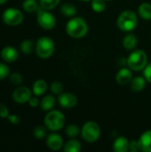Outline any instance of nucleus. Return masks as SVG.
Instances as JSON below:
<instances>
[{
	"label": "nucleus",
	"instance_id": "nucleus-1",
	"mask_svg": "<svg viewBox=\"0 0 151 152\" xmlns=\"http://www.w3.org/2000/svg\"><path fill=\"white\" fill-rule=\"evenodd\" d=\"M88 24L82 17L74 16L66 24V32L72 38H83L88 33Z\"/></svg>",
	"mask_w": 151,
	"mask_h": 152
},
{
	"label": "nucleus",
	"instance_id": "nucleus-2",
	"mask_svg": "<svg viewBox=\"0 0 151 152\" xmlns=\"http://www.w3.org/2000/svg\"><path fill=\"white\" fill-rule=\"evenodd\" d=\"M117 24L121 31L129 33L136 28L138 24V16L133 11L125 10L118 15Z\"/></svg>",
	"mask_w": 151,
	"mask_h": 152
},
{
	"label": "nucleus",
	"instance_id": "nucleus-3",
	"mask_svg": "<svg viewBox=\"0 0 151 152\" xmlns=\"http://www.w3.org/2000/svg\"><path fill=\"white\" fill-rule=\"evenodd\" d=\"M148 56L143 50L134 49L126 58V66L133 71H142L148 64Z\"/></svg>",
	"mask_w": 151,
	"mask_h": 152
},
{
	"label": "nucleus",
	"instance_id": "nucleus-4",
	"mask_svg": "<svg viewBox=\"0 0 151 152\" xmlns=\"http://www.w3.org/2000/svg\"><path fill=\"white\" fill-rule=\"evenodd\" d=\"M44 122L48 130L56 132L63 128L66 123V118L61 111L52 110L50 111H47Z\"/></svg>",
	"mask_w": 151,
	"mask_h": 152
},
{
	"label": "nucleus",
	"instance_id": "nucleus-5",
	"mask_svg": "<svg viewBox=\"0 0 151 152\" xmlns=\"http://www.w3.org/2000/svg\"><path fill=\"white\" fill-rule=\"evenodd\" d=\"M35 47L37 56L41 59L50 58L53 54L55 50L54 42L49 37H41L40 38H38Z\"/></svg>",
	"mask_w": 151,
	"mask_h": 152
},
{
	"label": "nucleus",
	"instance_id": "nucleus-6",
	"mask_svg": "<svg viewBox=\"0 0 151 152\" xmlns=\"http://www.w3.org/2000/svg\"><path fill=\"white\" fill-rule=\"evenodd\" d=\"M81 136L84 141L93 143L97 142L101 136V127L95 121H87L81 128Z\"/></svg>",
	"mask_w": 151,
	"mask_h": 152
},
{
	"label": "nucleus",
	"instance_id": "nucleus-7",
	"mask_svg": "<svg viewBox=\"0 0 151 152\" xmlns=\"http://www.w3.org/2000/svg\"><path fill=\"white\" fill-rule=\"evenodd\" d=\"M37 23L38 25L46 30H50L53 29L55 25H56V18L54 17V15L48 12V10H44L41 7H39V9L37 10Z\"/></svg>",
	"mask_w": 151,
	"mask_h": 152
},
{
	"label": "nucleus",
	"instance_id": "nucleus-8",
	"mask_svg": "<svg viewBox=\"0 0 151 152\" xmlns=\"http://www.w3.org/2000/svg\"><path fill=\"white\" fill-rule=\"evenodd\" d=\"M3 21L8 26H18L23 21V14L17 8H7L2 15Z\"/></svg>",
	"mask_w": 151,
	"mask_h": 152
},
{
	"label": "nucleus",
	"instance_id": "nucleus-9",
	"mask_svg": "<svg viewBox=\"0 0 151 152\" xmlns=\"http://www.w3.org/2000/svg\"><path fill=\"white\" fill-rule=\"evenodd\" d=\"M31 97L32 92L27 86H19L12 93L13 101L19 104H24L26 102H28Z\"/></svg>",
	"mask_w": 151,
	"mask_h": 152
},
{
	"label": "nucleus",
	"instance_id": "nucleus-10",
	"mask_svg": "<svg viewBox=\"0 0 151 152\" xmlns=\"http://www.w3.org/2000/svg\"><path fill=\"white\" fill-rule=\"evenodd\" d=\"M58 103L59 105L63 109H72L74 108L77 103V96L69 92L61 93L58 95Z\"/></svg>",
	"mask_w": 151,
	"mask_h": 152
},
{
	"label": "nucleus",
	"instance_id": "nucleus-11",
	"mask_svg": "<svg viewBox=\"0 0 151 152\" xmlns=\"http://www.w3.org/2000/svg\"><path fill=\"white\" fill-rule=\"evenodd\" d=\"M46 145L51 151H58L64 146V142H63L62 137L59 134L53 133L47 136Z\"/></svg>",
	"mask_w": 151,
	"mask_h": 152
},
{
	"label": "nucleus",
	"instance_id": "nucleus-12",
	"mask_svg": "<svg viewBox=\"0 0 151 152\" xmlns=\"http://www.w3.org/2000/svg\"><path fill=\"white\" fill-rule=\"evenodd\" d=\"M132 71L133 70H131L129 68H121L116 75L117 82L121 86H126L130 84L131 80L133 77Z\"/></svg>",
	"mask_w": 151,
	"mask_h": 152
},
{
	"label": "nucleus",
	"instance_id": "nucleus-13",
	"mask_svg": "<svg viewBox=\"0 0 151 152\" xmlns=\"http://www.w3.org/2000/svg\"><path fill=\"white\" fill-rule=\"evenodd\" d=\"M19 57V53L12 46H5L1 51V58L6 62H14Z\"/></svg>",
	"mask_w": 151,
	"mask_h": 152
},
{
	"label": "nucleus",
	"instance_id": "nucleus-14",
	"mask_svg": "<svg viewBox=\"0 0 151 152\" xmlns=\"http://www.w3.org/2000/svg\"><path fill=\"white\" fill-rule=\"evenodd\" d=\"M141 151L151 152V130H147L138 139Z\"/></svg>",
	"mask_w": 151,
	"mask_h": 152
},
{
	"label": "nucleus",
	"instance_id": "nucleus-15",
	"mask_svg": "<svg viewBox=\"0 0 151 152\" xmlns=\"http://www.w3.org/2000/svg\"><path fill=\"white\" fill-rule=\"evenodd\" d=\"M130 142L125 136H118L113 142V151L116 152H126L129 151Z\"/></svg>",
	"mask_w": 151,
	"mask_h": 152
},
{
	"label": "nucleus",
	"instance_id": "nucleus-16",
	"mask_svg": "<svg viewBox=\"0 0 151 152\" xmlns=\"http://www.w3.org/2000/svg\"><path fill=\"white\" fill-rule=\"evenodd\" d=\"M123 46L125 50L127 51H133L136 48L137 45H138V39L137 37L134 34L132 33H128L127 35L125 36V37L123 38Z\"/></svg>",
	"mask_w": 151,
	"mask_h": 152
},
{
	"label": "nucleus",
	"instance_id": "nucleus-17",
	"mask_svg": "<svg viewBox=\"0 0 151 152\" xmlns=\"http://www.w3.org/2000/svg\"><path fill=\"white\" fill-rule=\"evenodd\" d=\"M147 80L143 76H137L133 77V79L130 82V87L133 92H142L145 86H146Z\"/></svg>",
	"mask_w": 151,
	"mask_h": 152
},
{
	"label": "nucleus",
	"instance_id": "nucleus-18",
	"mask_svg": "<svg viewBox=\"0 0 151 152\" xmlns=\"http://www.w3.org/2000/svg\"><path fill=\"white\" fill-rule=\"evenodd\" d=\"M56 104V99L53 95L47 94L40 101V108L44 111H50L53 109Z\"/></svg>",
	"mask_w": 151,
	"mask_h": 152
},
{
	"label": "nucleus",
	"instance_id": "nucleus-19",
	"mask_svg": "<svg viewBox=\"0 0 151 152\" xmlns=\"http://www.w3.org/2000/svg\"><path fill=\"white\" fill-rule=\"evenodd\" d=\"M48 88L47 83L44 79H37L34 82L32 86V92L34 95L36 96H41L43 95Z\"/></svg>",
	"mask_w": 151,
	"mask_h": 152
},
{
	"label": "nucleus",
	"instance_id": "nucleus-20",
	"mask_svg": "<svg viewBox=\"0 0 151 152\" xmlns=\"http://www.w3.org/2000/svg\"><path fill=\"white\" fill-rule=\"evenodd\" d=\"M138 14L142 19H143L145 20H150L151 4H150V3L141 4L138 7Z\"/></svg>",
	"mask_w": 151,
	"mask_h": 152
},
{
	"label": "nucleus",
	"instance_id": "nucleus-21",
	"mask_svg": "<svg viewBox=\"0 0 151 152\" xmlns=\"http://www.w3.org/2000/svg\"><path fill=\"white\" fill-rule=\"evenodd\" d=\"M82 149L81 143L75 138H70L63 146V151L65 152H79Z\"/></svg>",
	"mask_w": 151,
	"mask_h": 152
},
{
	"label": "nucleus",
	"instance_id": "nucleus-22",
	"mask_svg": "<svg viewBox=\"0 0 151 152\" xmlns=\"http://www.w3.org/2000/svg\"><path fill=\"white\" fill-rule=\"evenodd\" d=\"M61 12L66 17L72 18V17L77 15V10L74 4H69V3H64L61 6Z\"/></svg>",
	"mask_w": 151,
	"mask_h": 152
},
{
	"label": "nucleus",
	"instance_id": "nucleus-23",
	"mask_svg": "<svg viewBox=\"0 0 151 152\" xmlns=\"http://www.w3.org/2000/svg\"><path fill=\"white\" fill-rule=\"evenodd\" d=\"M65 133L66 135L69 138H77L79 134H81V129L77 125L70 124L66 127Z\"/></svg>",
	"mask_w": 151,
	"mask_h": 152
},
{
	"label": "nucleus",
	"instance_id": "nucleus-24",
	"mask_svg": "<svg viewBox=\"0 0 151 152\" xmlns=\"http://www.w3.org/2000/svg\"><path fill=\"white\" fill-rule=\"evenodd\" d=\"M22 8L27 12H37L39 5L36 0H24L22 3Z\"/></svg>",
	"mask_w": 151,
	"mask_h": 152
},
{
	"label": "nucleus",
	"instance_id": "nucleus-25",
	"mask_svg": "<svg viewBox=\"0 0 151 152\" xmlns=\"http://www.w3.org/2000/svg\"><path fill=\"white\" fill-rule=\"evenodd\" d=\"M106 1L105 0H92L91 7L95 12H103L106 9Z\"/></svg>",
	"mask_w": 151,
	"mask_h": 152
},
{
	"label": "nucleus",
	"instance_id": "nucleus-26",
	"mask_svg": "<svg viewBox=\"0 0 151 152\" xmlns=\"http://www.w3.org/2000/svg\"><path fill=\"white\" fill-rule=\"evenodd\" d=\"M34 50V42L30 39H26L20 44V51L24 54H30Z\"/></svg>",
	"mask_w": 151,
	"mask_h": 152
},
{
	"label": "nucleus",
	"instance_id": "nucleus-27",
	"mask_svg": "<svg viewBox=\"0 0 151 152\" xmlns=\"http://www.w3.org/2000/svg\"><path fill=\"white\" fill-rule=\"evenodd\" d=\"M61 0H39L40 7L44 10L54 9L60 3Z\"/></svg>",
	"mask_w": 151,
	"mask_h": 152
},
{
	"label": "nucleus",
	"instance_id": "nucleus-28",
	"mask_svg": "<svg viewBox=\"0 0 151 152\" xmlns=\"http://www.w3.org/2000/svg\"><path fill=\"white\" fill-rule=\"evenodd\" d=\"M46 131H47V127L46 126H37L33 130V135H34V137L36 139L42 140V139H44L46 136Z\"/></svg>",
	"mask_w": 151,
	"mask_h": 152
},
{
	"label": "nucleus",
	"instance_id": "nucleus-29",
	"mask_svg": "<svg viewBox=\"0 0 151 152\" xmlns=\"http://www.w3.org/2000/svg\"><path fill=\"white\" fill-rule=\"evenodd\" d=\"M50 91L53 94L59 95L61 93H63V85L60 81H53L50 85Z\"/></svg>",
	"mask_w": 151,
	"mask_h": 152
},
{
	"label": "nucleus",
	"instance_id": "nucleus-30",
	"mask_svg": "<svg viewBox=\"0 0 151 152\" xmlns=\"http://www.w3.org/2000/svg\"><path fill=\"white\" fill-rule=\"evenodd\" d=\"M9 79H10V82L14 86H20L23 82L22 76L18 72H13V73L10 74L9 75Z\"/></svg>",
	"mask_w": 151,
	"mask_h": 152
},
{
	"label": "nucleus",
	"instance_id": "nucleus-31",
	"mask_svg": "<svg viewBox=\"0 0 151 152\" xmlns=\"http://www.w3.org/2000/svg\"><path fill=\"white\" fill-rule=\"evenodd\" d=\"M10 75V69L9 67L4 64L0 62V80H3L6 78Z\"/></svg>",
	"mask_w": 151,
	"mask_h": 152
},
{
	"label": "nucleus",
	"instance_id": "nucleus-32",
	"mask_svg": "<svg viewBox=\"0 0 151 152\" xmlns=\"http://www.w3.org/2000/svg\"><path fill=\"white\" fill-rule=\"evenodd\" d=\"M143 77L147 80V82L151 84V62L148 63L145 69H143Z\"/></svg>",
	"mask_w": 151,
	"mask_h": 152
},
{
	"label": "nucleus",
	"instance_id": "nucleus-33",
	"mask_svg": "<svg viewBox=\"0 0 151 152\" xmlns=\"http://www.w3.org/2000/svg\"><path fill=\"white\" fill-rule=\"evenodd\" d=\"M10 113H9V110L8 108L3 104V103H0V118H7L9 117Z\"/></svg>",
	"mask_w": 151,
	"mask_h": 152
},
{
	"label": "nucleus",
	"instance_id": "nucleus-34",
	"mask_svg": "<svg viewBox=\"0 0 151 152\" xmlns=\"http://www.w3.org/2000/svg\"><path fill=\"white\" fill-rule=\"evenodd\" d=\"M129 150H130L132 152L141 151V150H140V146H139V142H138V140H137V141L133 140V141H131V142H130Z\"/></svg>",
	"mask_w": 151,
	"mask_h": 152
},
{
	"label": "nucleus",
	"instance_id": "nucleus-35",
	"mask_svg": "<svg viewBox=\"0 0 151 152\" xmlns=\"http://www.w3.org/2000/svg\"><path fill=\"white\" fill-rule=\"evenodd\" d=\"M7 119L9 120V122L12 125H17L20 122V118L19 116L15 115V114H11L9 115V117L7 118Z\"/></svg>",
	"mask_w": 151,
	"mask_h": 152
},
{
	"label": "nucleus",
	"instance_id": "nucleus-36",
	"mask_svg": "<svg viewBox=\"0 0 151 152\" xmlns=\"http://www.w3.org/2000/svg\"><path fill=\"white\" fill-rule=\"evenodd\" d=\"M28 104L30 107L32 108H36L37 107L38 105H40V102L39 100L37 99V96H35V97H31L28 101Z\"/></svg>",
	"mask_w": 151,
	"mask_h": 152
},
{
	"label": "nucleus",
	"instance_id": "nucleus-37",
	"mask_svg": "<svg viewBox=\"0 0 151 152\" xmlns=\"http://www.w3.org/2000/svg\"><path fill=\"white\" fill-rule=\"evenodd\" d=\"M7 1H8V0H0V5H2V4H5Z\"/></svg>",
	"mask_w": 151,
	"mask_h": 152
},
{
	"label": "nucleus",
	"instance_id": "nucleus-38",
	"mask_svg": "<svg viewBox=\"0 0 151 152\" xmlns=\"http://www.w3.org/2000/svg\"><path fill=\"white\" fill-rule=\"evenodd\" d=\"M80 1H82V2H91L92 0H80Z\"/></svg>",
	"mask_w": 151,
	"mask_h": 152
},
{
	"label": "nucleus",
	"instance_id": "nucleus-39",
	"mask_svg": "<svg viewBox=\"0 0 151 152\" xmlns=\"http://www.w3.org/2000/svg\"><path fill=\"white\" fill-rule=\"evenodd\" d=\"M105 1H109V0H105Z\"/></svg>",
	"mask_w": 151,
	"mask_h": 152
}]
</instances>
